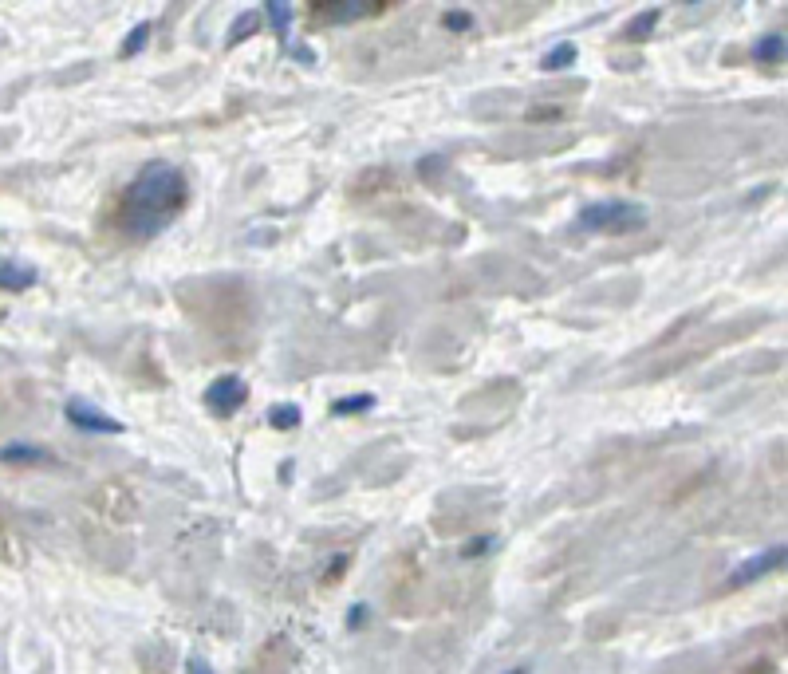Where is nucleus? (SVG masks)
<instances>
[{
    "instance_id": "f257e3e1",
    "label": "nucleus",
    "mask_w": 788,
    "mask_h": 674,
    "mask_svg": "<svg viewBox=\"0 0 788 674\" xmlns=\"http://www.w3.org/2000/svg\"><path fill=\"white\" fill-rule=\"evenodd\" d=\"M190 202V182L174 162H146L119 194L115 225L127 237H154L182 217Z\"/></svg>"
},
{
    "instance_id": "f03ea898",
    "label": "nucleus",
    "mask_w": 788,
    "mask_h": 674,
    "mask_svg": "<svg viewBox=\"0 0 788 674\" xmlns=\"http://www.w3.org/2000/svg\"><path fill=\"white\" fill-rule=\"evenodd\" d=\"M647 221V205L639 202H591L576 217V225L588 233H635Z\"/></svg>"
},
{
    "instance_id": "7ed1b4c3",
    "label": "nucleus",
    "mask_w": 788,
    "mask_h": 674,
    "mask_svg": "<svg viewBox=\"0 0 788 674\" xmlns=\"http://www.w3.org/2000/svg\"><path fill=\"white\" fill-rule=\"evenodd\" d=\"M249 399V383L241 379V375H217L209 387H205V406H209V414H217V418H233L241 406Z\"/></svg>"
},
{
    "instance_id": "20e7f679",
    "label": "nucleus",
    "mask_w": 788,
    "mask_h": 674,
    "mask_svg": "<svg viewBox=\"0 0 788 674\" xmlns=\"http://www.w3.org/2000/svg\"><path fill=\"white\" fill-rule=\"evenodd\" d=\"M64 414H67V422H71L75 430H87V434H123V430H127V426H123L115 414L99 410V406L87 403V399H67Z\"/></svg>"
},
{
    "instance_id": "39448f33",
    "label": "nucleus",
    "mask_w": 788,
    "mask_h": 674,
    "mask_svg": "<svg viewBox=\"0 0 788 674\" xmlns=\"http://www.w3.org/2000/svg\"><path fill=\"white\" fill-rule=\"evenodd\" d=\"M785 544H773V548H761V552H753V556H745L733 572H729V588H741V584H753V580H761V576H769V572H777V568H785Z\"/></svg>"
},
{
    "instance_id": "423d86ee",
    "label": "nucleus",
    "mask_w": 788,
    "mask_h": 674,
    "mask_svg": "<svg viewBox=\"0 0 788 674\" xmlns=\"http://www.w3.org/2000/svg\"><path fill=\"white\" fill-rule=\"evenodd\" d=\"M379 8L383 4H375V0H339V4H320L316 12H320L324 24H351V20H363V16L379 12Z\"/></svg>"
},
{
    "instance_id": "0eeeda50",
    "label": "nucleus",
    "mask_w": 788,
    "mask_h": 674,
    "mask_svg": "<svg viewBox=\"0 0 788 674\" xmlns=\"http://www.w3.org/2000/svg\"><path fill=\"white\" fill-rule=\"evenodd\" d=\"M0 462H4V466H56L52 450L32 446V442H12V446H4V450H0Z\"/></svg>"
},
{
    "instance_id": "6e6552de",
    "label": "nucleus",
    "mask_w": 788,
    "mask_h": 674,
    "mask_svg": "<svg viewBox=\"0 0 788 674\" xmlns=\"http://www.w3.org/2000/svg\"><path fill=\"white\" fill-rule=\"evenodd\" d=\"M261 20H268V28H272V36H276L280 44H288V28H292V20H296V8H292L288 0H268L261 8Z\"/></svg>"
},
{
    "instance_id": "1a4fd4ad",
    "label": "nucleus",
    "mask_w": 788,
    "mask_h": 674,
    "mask_svg": "<svg viewBox=\"0 0 788 674\" xmlns=\"http://www.w3.org/2000/svg\"><path fill=\"white\" fill-rule=\"evenodd\" d=\"M36 284V269L24 261H0V292H24Z\"/></svg>"
},
{
    "instance_id": "9d476101",
    "label": "nucleus",
    "mask_w": 788,
    "mask_h": 674,
    "mask_svg": "<svg viewBox=\"0 0 788 674\" xmlns=\"http://www.w3.org/2000/svg\"><path fill=\"white\" fill-rule=\"evenodd\" d=\"M785 32H769V36H761L757 44H753V60L757 64H765V68H773V64H785Z\"/></svg>"
},
{
    "instance_id": "9b49d317",
    "label": "nucleus",
    "mask_w": 788,
    "mask_h": 674,
    "mask_svg": "<svg viewBox=\"0 0 788 674\" xmlns=\"http://www.w3.org/2000/svg\"><path fill=\"white\" fill-rule=\"evenodd\" d=\"M658 20H662V8H647V12H639L627 28H623V40H631V44H639V40H647L651 32L658 28Z\"/></svg>"
},
{
    "instance_id": "f8f14e48",
    "label": "nucleus",
    "mask_w": 788,
    "mask_h": 674,
    "mask_svg": "<svg viewBox=\"0 0 788 674\" xmlns=\"http://www.w3.org/2000/svg\"><path fill=\"white\" fill-rule=\"evenodd\" d=\"M257 28H261V8H249V12H241V20L229 28V48L245 44V40H249Z\"/></svg>"
},
{
    "instance_id": "ddd939ff",
    "label": "nucleus",
    "mask_w": 788,
    "mask_h": 674,
    "mask_svg": "<svg viewBox=\"0 0 788 674\" xmlns=\"http://www.w3.org/2000/svg\"><path fill=\"white\" fill-rule=\"evenodd\" d=\"M268 422L276 426V430H296L300 422H304V410L296 403H280V406H272L268 410Z\"/></svg>"
},
{
    "instance_id": "4468645a",
    "label": "nucleus",
    "mask_w": 788,
    "mask_h": 674,
    "mask_svg": "<svg viewBox=\"0 0 788 674\" xmlns=\"http://www.w3.org/2000/svg\"><path fill=\"white\" fill-rule=\"evenodd\" d=\"M572 64H576V44H560V48L540 56V68L544 71H568Z\"/></svg>"
},
{
    "instance_id": "2eb2a0df",
    "label": "nucleus",
    "mask_w": 788,
    "mask_h": 674,
    "mask_svg": "<svg viewBox=\"0 0 788 674\" xmlns=\"http://www.w3.org/2000/svg\"><path fill=\"white\" fill-rule=\"evenodd\" d=\"M146 40H150V24L142 20V24H134L131 32H127V40H123V52H119V56H123V60L138 56V52L146 48Z\"/></svg>"
},
{
    "instance_id": "dca6fc26",
    "label": "nucleus",
    "mask_w": 788,
    "mask_h": 674,
    "mask_svg": "<svg viewBox=\"0 0 788 674\" xmlns=\"http://www.w3.org/2000/svg\"><path fill=\"white\" fill-rule=\"evenodd\" d=\"M371 406H375V395H351V399H335L331 414H363Z\"/></svg>"
},
{
    "instance_id": "f3484780",
    "label": "nucleus",
    "mask_w": 788,
    "mask_h": 674,
    "mask_svg": "<svg viewBox=\"0 0 788 674\" xmlns=\"http://www.w3.org/2000/svg\"><path fill=\"white\" fill-rule=\"evenodd\" d=\"M493 544H497V537H477V540H469V544L461 548V556H465V560H473V556H485V552H493Z\"/></svg>"
},
{
    "instance_id": "a211bd4d",
    "label": "nucleus",
    "mask_w": 788,
    "mask_h": 674,
    "mask_svg": "<svg viewBox=\"0 0 788 674\" xmlns=\"http://www.w3.org/2000/svg\"><path fill=\"white\" fill-rule=\"evenodd\" d=\"M469 24H473V16H469L465 8H450V12H446V28H450V32H465Z\"/></svg>"
},
{
    "instance_id": "6ab92c4d",
    "label": "nucleus",
    "mask_w": 788,
    "mask_h": 674,
    "mask_svg": "<svg viewBox=\"0 0 788 674\" xmlns=\"http://www.w3.org/2000/svg\"><path fill=\"white\" fill-rule=\"evenodd\" d=\"M186 671L190 674H213V667H209L201 655H190V659H186Z\"/></svg>"
},
{
    "instance_id": "aec40b11",
    "label": "nucleus",
    "mask_w": 788,
    "mask_h": 674,
    "mask_svg": "<svg viewBox=\"0 0 788 674\" xmlns=\"http://www.w3.org/2000/svg\"><path fill=\"white\" fill-rule=\"evenodd\" d=\"M359 623H367V607H363V604L351 607V615H347V627H351V631H355Z\"/></svg>"
},
{
    "instance_id": "412c9836",
    "label": "nucleus",
    "mask_w": 788,
    "mask_h": 674,
    "mask_svg": "<svg viewBox=\"0 0 788 674\" xmlns=\"http://www.w3.org/2000/svg\"><path fill=\"white\" fill-rule=\"evenodd\" d=\"M505 674H528V667H517V671H505Z\"/></svg>"
}]
</instances>
